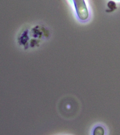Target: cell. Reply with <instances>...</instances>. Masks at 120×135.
I'll return each mask as SVG.
<instances>
[{"label": "cell", "instance_id": "6da1fadb", "mask_svg": "<svg viewBox=\"0 0 120 135\" xmlns=\"http://www.w3.org/2000/svg\"><path fill=\"white\" fill-rule=\"evenodd\" d=\"M77 15L82 21H87L89 17V12L84 0H73Z\"/></svg>", "mask_w": 120, "mask_h": 135}, {"label": "cell", "instance_id": "7a4b0ae2", "mask_svg": "<svg viewBox=\"0 0 120 135\" xmlns=\"http://www.w3.org/2000/svg\"><path fill=\"white\" fill-rule=\"evenodd\" d=\"M93 135H104V130L101 126H97L94 130Z\"/></svg>", "mask_w": 120, "mask_h": 135}]
</instances>
